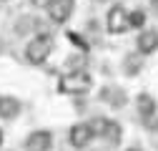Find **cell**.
<instances>
[{
  "mask_svg": "<svg viewBox=\"0 0 158 151\" xmlns=\"http://www.w3.org/2000/svg\"><path fill=\"white\" fill-rule=\"evenodd\" d=\"M50 50H53V38L48 33H38V35H33V41L25 45V58L33 66H40L50 55Z\"/></svg>",
  "mask_w": 158,
  "mask_h": 151,
  "instance_id": "1",
  "label": "cell"
},
{
  "mask_svg": "<svg viewBox=\"0 0 158 151\" xmlns=\"http://www.w3.org/2000/svg\"><path fill=\"white\" fill-rule=\"evenodd\" d=\"M90 86H93V81H90V76L85 71H73V73L63 76V81H60V91L63 93H73V96L88 93Z\"/></svg>",
  "mask_w": 158,
  "mask_h": 151,
  "instance_id": "2",
  "label": "cell"
},
{
  "mask_svg": "<svg viewBox=\"0 0 158 151\" xmlns=\"http://www.w3.org/2000/svg\"><path fill=\"white\" fill-rule=\"evenodd\" d=\"M90 126V131H93V136H106L110 144H118L121 141V136H123V131H121V126H118L115 121H108V119H93V123H88Z\"/></svg>",
  "mask_w": 158,
  "mask_h": 151,
  "instance_id": "3",
  "label": "cell"
},
{
  "mask_svg": "<svg viewBox=\"0 0 158 151\" xmlns=\"http://www.w3.org/2000/svg\"><path fill=\"white\" fill-rule=\"evenodd\" d=\"M106 28L108 33H126L128 30V13L123 5H113L106 15Z\"/></svg>",
  "mask_w": 158,
  "mask_h": 151,
  "instance_id": "4",
  "label": "cell"
},
{
  "mask_svg": "<svg viewBox=\"0 0 158 151\" xmlns=\"http://www.w3.org/2000/svg\"><path fill=\"white\" fill-rule=\"evenodd\" d=\"M45 8H48L50 20H53V23H58V25H63L68 18H70L73 8H75V0H50Z\"/></svg>",
  "mask_w": 158,
  "mask_h": 151,
  "instance_id": "5",
  "label": "cell"
},
{
  "mask_svg": "<svg viewBox=\"0 0 158 151\" xmlns=\"http://www.w3.org/2000/svg\"><path fill=\"white\" fill-rule=\"evenodd\" d=\"M68 139H70V144H73L75 149H85V146L93 141V131H90V126H88V123H78V126H73V128H70Z\"/></svg>",
  "mask_w": 158,
  "mask_h": 151,
  "instance_id": "6",
  "label": "cell"
},
{
  "mask_svg": "<svg viewBox=\"0 0 158 151\" xmlns=\"http://www.w3.org/2000/svg\"><path fill=\"white\" fill-rule=\"evenodd\" d=\"M138 53L143 55H151L158 50V28H151V30H143L141 35H138Z\"/></svg>",
  "mask_w": 158,
  "mask_h": 151,
  "instance_id": "7",
  "label": "cell"
},
{
  "mask_svg": "<svg viewBox=\"0 0 158 151\" xmlns=\"http://www.w3.org/2000/svg\"><path fill=\"white\" fill-rule=\"evenodd\" d=\"M53 144V136H50V131H35V134L28 136L25 141V149L28 151H48Z\"/></svg>",
  "mask_w": 158,
  "mask_h": 151,
  "instance_id": "8",
  "label": "cell"
},
{
  "mask_svg": "<svg viewBox=\"0 0 158 151\" xmlns=\"http://www.w3.org/2000/svg\"><path fill=\"white\" fill-rule=\"evenodd\" d=\"M20 113V101L13 96H0V119H15Z\"/></svg>",
  "mask_w": 158,
  "mask_h": 151,
  "instance_id": "9",
  "label": "cell"
},
{
  "mask_svg": "<svg viewBox=\"0 0 158 151\" xmlns=\"http://www.w3.org/2000/svg\"><path fill=\"white\" fill-rule=\"evenodd\" d=\"M135 106H138V113H141L143 119H153V113H156V101H153V96L141 93V96L135 98Z\"/></svg>",
  "mask_w": 158,
  "mask_h": 151,
  "instance_id": "10",
  "label": "cell"
},
{
  "mask_svg": "<svg viewBox=\"0 0 158 151\" xmlns=\"http://www.w3.org/2000/svg\"><path fill=\"white\" fill-rule=\"evenodd\" d=\"M103 98H115V101H110V103L123 106V103H126V93H123L121 88H106V91H103Z\"/></svg>",
  "mask_w": 158,
  "mask_h": 151,
  "instance_id": "11",
  "label": "cell"
},
{
  "mask_svg": "<svg viewBox=\"0 0 158 151\" xmlns=\"http://www.w3.org/2000/svg\"><path fill=\"white\" fill-rule=\"evenodd\" d=\"M143 23H146V13H143V10L128 13V28H141Z\"/></svg>",
  "mask_w": 158,
  "mask_h": 151,
  "instance_id": "12",
  "label": "cell"
},
{
  "mask_svg": "<svg viewBox=\"0 0 158 151\" xmlns=\"http://www.w3.org/2000/svg\"><path fill=\"white\" fill-rule=\"evenodd\" d=\"M50 3V0H30V5H35V8H45Z\"/></svg>",
  "mask_w": 158,
  "mask_h": 151,
  "instance_id": "13",
  "label": "cell"
},
{
  "mask_svg": "<svg viewBox=\"0 0 158 151\" xmlns=\"http://www.w3.org/2000/svg\"><path fill=\"white\" fill-rule=\"evenodd\" d=\"M0 144H3V131H0Z\"/></svg>",
  "mask_w": 158,
  "mask_h": 151,
  "instance_id": "14",
  "label": "cell"
},
{
  "mask_svg": "<svg viewBox=\"0 0 158 151\" xmlns=\"http://www.w3.org/2000/svg\"><path fill=\"white\" fill-rule=\"evenodd\" d=\"M128 151H141V149H128Z\"/></svg>",
  "mask_w": 158,
  "mask_h": 151,
  "instance_id": "15",
  "label": "cell"
},
{
  "mask_svg": "<svg viewBox=\"0 0 158 151\" xmlns=\"http://www.w3.org/2000/svg\"><path fill=\"white\" fill-rule=\"evenodd\" d=\"M156 131H158V121H156Z\"/></svg>",
  "mask_w": 158,
  "mask_h": 151,
  "instance_id": "16",
  "label": "cell"
}]
</instances>
